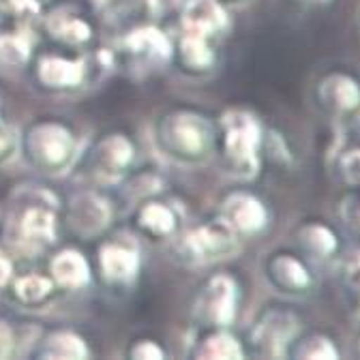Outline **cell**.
I'll return each mask as SVG.
<instances>
[{"instance_id": "5", "label": "cell", "mask_w": 360, "mask_h": 360, "mask_svg": "<svg viewBox=\"0 0 360 360\" xmlns=\"http://www.w3.org/2000/svg\"><path fill=\"white\" fill-rule=\"evenodd\" d=\"M240 285L230 273L208 275L193 296L191 315L200 328H230L238 318Z\"/></svg>"}, {"instance_id": "16", "label": "cell", "mask_w": 360, "mask_h": 360, "mask_svg": "<svg viewBox=\"0 0 360 360\" xmlns=\"http://www.w3.org/2000/svg\"><path fill=\"white\" fill-rule=\"evenodd\" d=\"M43 26H45V32H48L58 45L75 50V52L84 50L86 45H90V41L95 39V30L90 20L82 11L69 5L56 7L50 13H45Z\"/></svg>"}, {"instance_id": "1", "label": "cell", "mask_w": 360, "mask_h": 360, "mask_svg": "<svg viewBox=\"0 0 360 360\" xmlns=\"http://www.w3.org/2000/svg\"><path fill=\"white\" fill-rule=\"evenodd\" d=\"M157 150L178 165H202L217 148V122L193 108H172L153 124Z\"/></svg>"}, {"instance_id": "3", "label": "cell", "mask_w": 360, "mask_h": 360, "mask_svg": "<svg viewBox=\"0 0 360 360\" xmlns=\"http://www.w3.org/2000/svg\"><path fill=\"white\" fill-rule=\"evenodd\" d=\"M20 153L28 167L43 176L69 172L79 155L77 135L60 118H37L20 133Z\"/></svg>"}, {"instance_id": "36", "label": "cell", "mask_w": 360, "mask_h": 360, "mask_svg": "<svg viewBox=\"0 0 360 360\" xmlns=\"http://www.w3.org/2000/svg\"><path fill=\"white\" fill-rule=\"evenodd\" d=\"M358 354H360V343H358Z\"/></svg>"}, {"instance_id": "27", "label": "cell", "mask_w": 360, "mask_h": 360, "mask_svg": "<svg viewBox=\"0 0 360 360\" xmlns=\"http://www.w3.org/2000/svg\"><path fill=\"white\" fill-rule=\"evenodd\" d=\"M127 356L133 360H165L167 358V349L150 337H140L129 343L127 347Z\"/></svg>"}, {"instance_id": "22", "label": "cell", "mask_w": 360, "mask_h": 360, "mask_svg": "<svg viewBox=\"0 0 360 360\" xmlns=\"http://www.w3.org/2000/svg\"><path fill=\"white\" fill-rule=\"evenodd\" d=\"M189 356L200 360H240L247 358V347L230 328H202L191 343Z\"/></svg>"}, {"instance_id": "4", "label": "cell", "mask_w": 360, "mask_h": 360, "mask_svg": "<svg viewBox=\"0 0 360 360\" xmlns=\"http://www.w3.org/2000/svg\"><path fill=\"white\" fill-rule=\"evenodd\" d=\"M240 251V236H236L219 217L204 221L185 234L172 238V257L189 268H200L230 259Z\"/></svg>"}, {"instance_id": "8", "label": "cell", "mask_w": 360, "mask_h": 360, "mask_svg": "<svg viewBox=\"0 0 360 360\" xmlns=\"http://www.w3.org/2000/svg\"><path fill=\"white\" fill-rule=\"evenodd\" d=\"M174 41L155 24L129 28L118 43V58L138 71H157L172 63Z\"/></svg>"}, {"instance_id": "29", "label": "cell", "mask_w": 360, "mask_h": 360, "mask_svg": "<svg viewBox=\"0 0 360 360\" xmlns=\"http://www.w3.org/2000/svg\"><path fill=\"white\" fill-rule=\"evenodd\" d=\"M140 5L142 0H97L99 13L112 22L129 18V11H135Z\"/></svg>"}, {"instance_id": "19", "label": "cell", "mask_w": 360, "mask_h": 360, "mask_svg": "<svg viewBox=\"0 0 360 360\" xmlns=\"http://www.w3.org/2000/svg\"><path fill=\"white\" fill-rule=\"evenodd\" d=\"M93 264L75 247H63L50 259L48 275L54 279L58 290L79 292L93 283Z\"/></svg>"}, {"instance_id": "33", "label": "cell", "mask_w": 360, "mask_h": 360, "mask_svg": "<svg viewBox=\"0 0 360 360\" xmlns=\"http://www.w3.org/2000/svg\"><path fill=\"white\" fill-rule=\"evenodd\" d=\"M345 174L352 183H360V150L345 159Z\"/></svg>"}, {"instance_id": "11", "label": "cell", "mask_w": 360, "mask_h": 360, "mask_svg": "<svg viewBox=\"0 0 360 360\" xmlns=\"http://www.w3.org/2000/svg\"><path fill=\"white\" fill-rule=\"evenodd\" d=\"M217 217L240 238L259 236L270 223L268 206L251 191L228 193L221 200Z\"/></svg>"}, {"instance_id": "24", "label": "cell", "mask_w": 360, "mask_h": 360, "mask_svg": "<svg viewBox=\"0 0 360 360\" xmlns=\"http://www.w3.org/2000/svg\"><path fill=\"white\" fill-rule=\"evenodd\" d=\"M300 251L313 259H328L339 251V236L333 228L320 221H307L296 232Z\"/></svg>"}, {"instance_id": "15", "label": "cell", "mask_w": 360, "mask_h": 360, "mask_svg": "<svg viewBox=\"0 0 360 360\" xmlns=\"http://www.w3.org/2000/svg\"><path fill=\"white\" fill-rule=\"evenodd\" d=\"M264 275L270 288L285 296H307L313 290V275L309 266L294 253L279 251L264 262Z\"/></svg>"}, {"instance_id": "32", "label": "cell", "mask_w": 360, "mask_h": 360, "mask_svg": "<svg viewBox=\"0 0 360 360\" xmlns=\"http://www.w3.org/2000/svg\"><path fill=\"white\" fill-rule=\"evenodd\" d=\"M15 277V268L13 262L9 259L7 253L0 251V290H7V285L11 283V279Z\"/></svg>"}, {"instance_id": "7", "label": "cell", "mask_w": 360, "mask_h": 360, "mask_svg": "<svg viewBox=\"0 0 360 360\" xmlns=\"http://www.w3.org/2000/svg\"><path fill=\"white\" fill-rule=\"evenodd\" d=\"M300 333V318L285 307H266L247 333V354L259 358H283Z\"/></svg>"}, {"instance_id": "20", "label": "cell", "mask_w": 360, "mask_h": 360, "mask_svg": "<svg viewBox=\"0 0 360 360\" xmlns=\"http://www.w3.org/2000/svg\"><path fill=\"white\" fill-rule=\"evenodd\" d=\"M318 101L328 114H352L360 108V82L349 73H328L318 84Z\"/></svg>"}, {"instance_id": "2", "label": "cell", "mask_w": 360, "mask_h": 360, "mask_svg": "<svg viewBox=\"0 0 360 360\" xmlns=\"http://www.w3.org/2000/svg\"><path fill=\"white\" fill-rule=\"evenodd\" d=\"M225 172L240 180L259 174L264 153V127L255 114L234 108L223 112L217 122V148Z\"/></svg>"}, {"instance_id": "28", "label": "cell", "mask_w": 360, "mask_h": 360, "mask_svg": "<svg viewBox=\"0 0 360 360\" xmlns=\"http://www.w3.org/2000/svg\"><path fill=\"white\" fill-rule=\"evenodd\" d=\"M0 13H5L18 22L34 20L43 13L39 0H0Z\"/></svg>"}, {"instance_id": "23", "label": "cell", "mask_w": 360, "mask_h": 360, "mask_svg": "<svg viewBox=\"0 0 360 360\" xmlns=\"http://www.w3.org/2000/svg\"><path fill=\"white\" fill-rule=\"evenodd\" d=\"M11 300L24 309H43L56 296L58 288L50 275L43 273H24L15 275L7 285Z\"/></svg>"}, {"instance_id": "12", "label": "cell", "mask_w": 360, "mask_h": 360, "mask_svg": "<svg viewBox=\"0 0 360 360\" xmlns=\"http://www.w3.org/2000/svg\"><path fill=\"white\" fill-rule=\"evenodd\" d=\"M90 67L79 56L48 52L34 60V79L48 93H73L88 82Z\"/></svg>"}, {"instance_id": "21", "label": "cell", "mask_w": 360, "mask_h": 360, "mask_svg": "<svg viewBox=\"0 0 360 360\" xmlns=\"http://www.w3.org/2000/svg\"><path fill=\"white\" fill-rule=\"evenodd\" d=\"M30 356L43 360H88L93 356V347L77 330L54 328L37 339Z\"/></svg>"}, {"instance_id": "17", "label": "cell", "mask_w": 360, "mask_h": 360, "mask_svg": "<svg viewBox=\"0 0 360 360\" xmlns=\"http://www.w3.org/2000/svg\"><path fill=\"white\" fill-rule=\"evenodd\" d=\"M172 63L185 75L204 77L217 67V45L212 39L180 30V37L174 41Z\"/></svg>"}, {"instance_id": "31", "label": "cell", "mask_w": 360, "mask_h": 360, "mask_svg": "<svg viewBox=\"0 0 360 360\" xmlns=\"http://www.w3.org/2000/svg\"><path fill=\"white\" fill-rule=\"evenodd\" d=\"M15 347H18L15 326L9 320H5L3 315H0V358L15 356Z\"/></svg>"}, {"instance_id": "37", "label": "cell", "mask_w": 360, "mask_h": 360, "mask_svg": "<svg viewBox=\"0 0 360 360\" xmlns=\"http://www.w3.org/2000/svg\"><path fill=\"white\" fill-rule=\"evenodd\" d=\"M0 118H3V116H0Z\"/></svg>"}, {"instance_id": "34", "label": "cell", "mask_w": 360, "mask_h": 360, "mask_svg": "<svg viewBox=\"0 0 360 360\" xmlns=\"http://www.w3.org/2000/svg\"><path fill=\"white\" fill-rule=\"evenodd\" d=\"M300 3H304V5H311V7H324V5L333 3V0H300Z\"/></svg>"}, {"instance_id": "18", "label": "cell", "mask_w": 360, "mask_h": 360, "mask_svg": "<svg viewBox=\"0 0 360 360\" xmlns=\"http://www.w3.org/2000/svg\"><path fill=\"white\" fill-rule=\"evenodd\" d=\"M133 225L150 240H172L180 232V214L165 200L144 198L133 212Z\"/></svg>"}, {"instance_id": "9", "label": "cell", "mask_w": 360, "mask_h": 360, "mask_svg": "<svg viewBox=\"0 0 360 360\" xmlns=\"http://www.w3.org/2000/svg\"><path fill=\"white\" fill-rule=\"evenodd\" d=\"M65 221L77 238H99L110 230L114 221V204L97 189L77 191L67 202Z\"/></svg>"}, {"instance_id": "13", "label": "cell", "mask_w": 360, "mask_h": 360, "mask_svg": "<svg viewBox=\"0 0 360 360\" xmlns=\"http://www.w3.org/2000/svg\"><path fill=\"white\" fill-rule=\"evenodd\" d=\"M18 236L28 247H50L58 238V206L48 200L26 202L15 219Z\"/></svg>"}, {"instance_id": "10", "label": "cell", "mask_w": 360, "mask_h": 360, "mask_svg": "<svg viewBox=\"0 0 360 360\" xmlns=\"http://www.w3.org/2000/svg\"><path fill=\"white\" fill-rule=\"evenodd\" d=\"M97 273L110 288L127 290L142 273V255L135 243L110 238L97 251Z\"/></svg>"}, {"instance_id": "6", "label": "cell", "mask_w": 360, "mask_h": 360, "mask_svg": "<svg viewBox=\"0 0 360 360\" xmlns=\"http://www.w3.org/2000/svg\"><path fill=\"white\" fill-rule=\"evenodd\" d=\"M135 159H138V146L127 133L112 131L105 133L90 146L84 155L82 165L86 174L99 185H118L129 178Z\"/></svg>"}, {"instance_id": "30", "label": "cell", "mask_w": 360, "mask_h": 360, "mask_svg": "<svg viewBox=\"0 0 360 360\" xmlns=\"http://www.w3.org/2000/svg\"><path fill=\"white\" fill-rule=\"evenodd\" d=\"M15 153H20V133L0 118V165L11 161Z\"/></svg>"}, {"instance_id": "26", "label": "cell", "mask_w": 360, "mask_h": 360, "mask_svg": "<svg viewBox=\"0 0 360 360\" xmlns=\"http://www.w3.org/2000/svg\"><path fill=\"white\" fill-rule=\"evenodd\" d=\"M290 358H302V360H337L339 349L333 343L330 337L311 333L307 337H296L292 345L288 347Z\"/></svg>"}, {"instance_id": "25", "label": "cell", "mask_w": 360, "mask_h": 360, "mask_svg": "<svg viewBox=\"0 0 360 360\" xmlns=\"http://www.w3.org/2000/svg\"><path fill=\"white\" fill-rule=\"evenodd\" d=\"M34 43L26 30H0V63L7 67H24L32 58Z\"/></svg>"}, {"instance_id": "14", "label": "cell", "mask_w": 360, "mask_h": 360, "mask_svg": "<svg viewBox=\"0 0 360 360\" xmlns=\"http://www.w3.org/2000/svg\"><path fill=\"white\" fill-rule=\"evenodd\" d=\"M232 28V15L223 0H185L180 9V30L206 39H221Z\"/></svg>"}, {"instance_id": "35", "label": "cell", "mask_w": 360, "mask_h": 360, "mask_svg": "<svg viewBox=\"0 0 360 360\" xmlns=\"http://www.w3.org/2000/svg\"><path fill=\"white\" fill-rule=\"evenodd\" d=\"M225 5H240V3H247V0H223Z\"/></svg>"}]
</instances>
